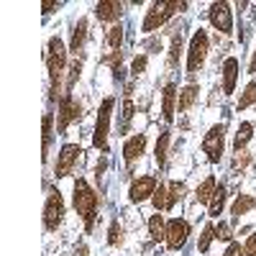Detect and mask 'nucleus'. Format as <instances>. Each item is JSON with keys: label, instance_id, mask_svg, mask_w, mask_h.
I'll return each instance as SVG.
<instances>
[{"label": "nucleus", "instance_id": "f257e3e1", "mask_svg": "<svg viewBox=\"0 0 256 256\" xmlns=\"http://www.w3.org/2000/svg\"><path fill=\"white\" fill-rule=\"evenodd\" d=\"M74 210L82 216L84 226H88V230H92V223H95V212H98V195L95 190L84 182V180H77L74 182Z\"/></svg>", "mask_w": 256, "mask_h": 256}, {"label": "nucleus", "instance_id": "f03ea898", "mask_svg": "<svg viewBox=\"0 0 256 256\" xmlns=\"http://www.w3.org/2000/svg\"><path fill=\"white\" fill-rule=\"evenodd\" d=\"M184 8H187V3H177V0H159V3H154L152 10L146 13L144 24H141V31H146V34L156 31V28L164 26L177 10H184Z\"/></svg>", "mask_w": 256, "mask_h": 256}, {"label": "nucleus", "instance_id": "7ed1b4c3", "mask_svg": "<svg viewBox=\"0 0 256 256\" xmlns=\"http://www.w3.org/2000/svg\"><path fill=\"white\" fill-rule=\"evenodd\" d=\"M46 64H49L52 90H54V98H56V95H59V88H62L64 64H67V49H64V44H62V38H59V36L49 38V54H46Z\"/></svg>", "mask_w": 256, "mask_h": 256}, {"label": "nucleus", "instance_id": "20e7f679", "mask_svg": "<svg viewBox=\"0 0 256 256\" xmlns=\"http://www.w3.org/2000/svg\"><path fill=\"white\" fill-rule=\"evenodd\" d=\"M113 105H116V100H113V98H105V100H102V105H100V110H98V123H95L92 144L100 148V152H105V148H108V128H110Z\"/></svg>", "mask_w": 256, "mask_h": 256}, {"label": "nucleus", "instance_id": "39448f33", "mask_svg": "<svg viewBox=\"0 0 256 256\" xmlns=\"http://www.w3.org/2000/svg\"><path fill=\"white\" fill-rule=\"evenodd\" d=\"M208 46H210L208 34H205L202 28L195 31V36H192V41H190V52H187V70H190V72H198L202 64H205Z\"/></svg>", "mask_w": 256, "mask_h": 256}, {"label": "nucleus", "instance_id": "423d86ee", "mask_svg": "<svg viewBox=\"0 0 256 256\" xmlns=\"http://www.w3.org/2000/svg\"><path fill=\"white\" fill-rule=\"evenodd\" d=\"M223 148H226V126L218 123V126H212L210 131L205 134V138H202V152L208 154V159H210L212 164H216V162H220Z\"/></svg>", "mask_w": 256, "mask_h": 256}, {"label": "nucleus", "instance_id": "0eeeda50", "mask_svg": "<svg viewBox=\"0 0 256 256\" xmlns=\"http://www.w3.org/2000/svg\"><path fill=\"white\" fill-rule=\"evenodd\" d=\"M82 118V105L67 92L64 95V100H62V105H59V118H56V131L59 134H64L70 128V123L72 120H80Z\"/></svg>", "mask_w": 256, "mask_h": 256}, {"label": "nucleus", "instance_id": "6e6552de", "mask_svg": "<svg viewBox=\"0 0 256 256\" xmlns=\"http://www.w3.org/2000/svg\"><path fill=\"white\" fill-rule=\"evenodd\" d=\"M187 236H190V223L182 220V218H174L166 223V246L172 251H180L184 244H187Z\"/></svg>", "mask_w": 256, "mask_h": 256}, {"label": "nucleus", "instance_id": "1a4fd4ad", "mask_svg": "<svg viewBox=\"0 0 256 256\" xmlns=\"http://www.w3.org/2000/svg\"><path fill=\"white\" fill-rule=\"evenodd\" d=\"M62 218H64V200L54 190L52 195L46 198V208H44V226H46V230H56Z\"/></svg>", "mask_w": 256, "mask_h": 256}, {"label": "nucleus", "instance_id": "9d476101", "mask_svg": "<svg viewBox=\"0 0 256 256\" xmlns=\"http://www.w3.org/2000/svg\"><path fill=\"white\" fill-rule=\"evenodd\" d=\"M156 187H159V180L156 177H138L134 184H131V190H128V200L131 202H144V200H148V198H154V192H156Z\"/></svg>", "mask_w": 256, "mask_h": 256}, {"label": "nucleus", "instance_id": "9b49d317", "mask_svg": "<svg viewBox=\"0 0 256 256\" xmlns=\"http://www.w3.org/2000/svg\"><path fill=\"white\" fill-rule=\"evenodd\" d=\"M80 154H82V148L77 144H64L59 152V159H56V177H67L72 172V166L77 164Z\"/></svg>", "mask_w": 256, "mask_h": 256}, {"label": "nucleus", "instance_id": "f8f14e48", "mask_svg": "<svg viewBox=\"0 0 256 256\" xmlns=\"http://www.w3.org/2000/svg\"><path fill=\"white\" fill-rule=\"evenodd\" d=\"M210 24L216 26V31H220V34H230V28H233L230 6L228 3H212L210 6Z\"/></svg>", "mask_w": 256, "mask_h": 256}, {"label": "nucleus", "instance_id": "ddd939ff", "mask_svg": "<svg viewBox=\"0 0 256 256\" xmlns=\"http://www.w3.org/2000/svg\"><path fill=\"white\" fill-rule=\"evenodd\" d=\"M120 10H123V3H118V0H102V3H98V8H95V13H98V18L102 20V24L118 20Z\"/></svg>", "mask_w": 256, "mask_h": 256}, {"label": "nucleus", "instance_id": "4468645a", "mask_svg": "<svg viewBox=\"0 0 256 256\" xmlns=\"http://www.w3.org/2000/svg\"><path fill=\"white\" fill-rule=\"evenodd\" d=\"M144 148H146V136H144V134L128 138L126 146H123V159H126V164H134V162L144 154Z\"/></svg>", "mask_w": 256, "mask_h": 256}, {"label": "nucleus", "instance_id": "2eb2a0df", "mask_svg": "<svg viewBox=\"0 0 256 256\" xmlns=\"http://www.w3.org/2000/svg\"><path fill=\"white\" fill-rule=\"evenodd\" d=\"M174 108H177V88L169 82L164 88V92H162V116H164L166 123L174 118Z\"/></svg>", "mask_w": 256, "mask_h": 256}, {"label": "nucleus", "instance_id": "dca6fc26", "mask_svg": "<svg viewBox=\"0 0 256 256\" xmlns=\"http://www.w3.org/2000/svg\"><path fill=\"white\" fill-rule=\"evenodd\" d=\"M236 80H238V62L233 56H228L223 64V92L226 95H230L236 90Z\"/></svg>", "mask_w": 256, "mask_h": 256}, {"label": "nucleus", "instance_id": "f3484780", "mask_svg": "<svg viewBox=\"0 0 256 256\" xmlns=\"http://www.w3.org/2000/svg\"><path fill=\"white\" fill-rule=\"evenodd\" d=\"M216 190H218V180H216V177H208L205 182H200L198 190H195L198 202H200V205H210L212 195H216Z\"/></svg>", "mask_w": 256, "mask_h": 256}, {"label": "nucleus", "instance_id": "a211bd4d", "mask_svg": "<svg viewBox=\"0 0 256 256\" xmlns=\"http://www.w3.org/2000/svg\"><path fill=\"white\" fill-rule=\"evenodd\" d=\"M84 38H88V20H80V24L74 26V34H72V46H70V52L77 56L80 52H82V46H84Z\"/></svg>", "mask_w": 256, "mask_h": 256}, {"label": "nucleus", "instance_id": "6ab92c4d", "mask_svg": "<svg viewBox=\"0 0 256 256\" xmlns=\"http://www.w3.org/2000/svg\"><path fill=\"white\" fill-rule=\"evenodd\" d=\"M251 136H254V123L244 120V123L238 126V131H236V141H233V148H236V152H244V146L251 141Z\"/></svg>", "mask_w": 256, "mask_h": 256}, {"label": "nucleus", "instance_id": "aec40b11", "mask_svg": "<svg viewBox=\"0 0 256 256\" xmlns=\"http://www.w3.org/2000/svg\"><path fill=\"white\" fill-rule=\"evenodd\" d=\"M148 233H152V241H162L166 238V223H164V216H152L148 218Z\"/></svg>", "mask_w": 256, "mask_h": 256}, {"label": "nucleus", "instance_id": "412c9836", "mask_svg": "<svg viewBox=\"0 0 256 256\" xmlns=\"http://www.w3.org/2000/svg\"><path fill=\"white\" fill-rule=\"evenodd\" d=\"M198 95H200V90L195 88V84H187V88L180 92V113H184V110H190L192 105H195V100H198Z\"/></svg>", "mask_w": 256, "mask_h": 256}, {"label": "nucleus", "instance_id": "4be33fe9", "mask_svg": "<svg viewBox=\"0 0 256 256\" xmlns=\"http://www.w3.org/2000/svg\"><path fill=\"white\" fill-rule=\"evenodd\" d=\"M254 205H256V200H254L251 195H241L236 202H233V208H230V212H233V220H238L241 216H246V212H248Z\"/></svg>", "mask_w": 256, "mask_h": 256}, {"label": "nucleus", "instance_id": "5701e85b", "mask_svg": "<svg viewBox=\"0 0 256 256\" xmlns=\"http://www.w3.org/2000/svg\"><path fill=\"white\" fill-rule=\"evenodd\" d=\"M52 134H54V118H52V113H46L44 116V146H41V159L46 162V156H49V144H52Z\"/></svg>", "mask_w": 256, "mask_h": 256}, {"label": "nucleus", "instance_id": "b1692460", "mask_svg": "<svg viewBox=\"0 0 256 256\" xmlns=\"http://www.w3.org/2000/svg\"><path fill=\"white\" fill-rule=\"evenodd\" d=\"M154 208H156V212H162V210H169L166 208V202H169V184H164V182H159V187H156V192H154Z\"/></svg>", "mask_w": 256, "mask_h": 256}, {"label": "nucleus", "instance_id": "393cba45", "mask_svg": "<svg viewBox=\"0 0 256 256\" xmlns=\"http://www.w3.org/2000/svg\"><path fill=\"white\" fill-rule=\"evenodd\" d=\"M223 205H226V187L220 184L218 190H216V195H212V200H210V216L212 218H218L220 216V210H223Z\"/></svg>", "mask_w": 256, "mask_h": 256}, {"label": "nucleus", "instance_id": "a878e982", "mask_svg": "<svg viewBox=\"0 0 256 256\" xmlns=\"http://www.w3.org/2000/svg\"><path fill=\"white\" fill-rule=\"evenodd\" d=\"M254 102H256V80H251L246 84V90H244V95L238 100V110H246L248 105H254Z\"/></svg>", "mask_w": 256, "mask_h": 256}, {"label": "nucleus", "instance_id": "bb28decb", "mask_svg": "<svg viewBox=\"0 0 256 256\" xmlns=\"http://www.w3.org/2000/svg\"><path fill=\"white\" fill-rule=\"evenodd\" d=\"M166 148H169V134H162L159 141H156V148H154V156H156V164L159 166L166 164Z\"/></svg>", "mask_w": 256, "mask_h": 256}, {"label": "nucleus", "instance_id": "cd10ccee", "mask_svg": "<svg viewBox=\"0 0 256 256\" xmlns=\"http://www.w3.org/2000/svg\"><path fill=\"white\" fill-rule=\"evenodd\" d=\"M182 198H184V184L182 182H169V202H166V208L172 210L177 205V200H182Z\"/></svg>", "mask_w": 256, "mask_h": 256}, {"label": "nucleus", "instance_id": "c85d7f7f", "mask_svg": "<svg viewBox=\"0 0 256 256\" xmlns=\"http://www.w3.org/2000/svg\"><path fill=\"white\" fill-rule=\"evenodd\" d=\"M108 244L110 246H120L123 244V228L118 226V220L110 223V230H108Z\"/></svg>", "mask_w": 256, "mask_h": 256}, {"label": "nucleus", "instance_id": "c756f323", "mask_svg": "<svg viewBox=\"0 0 256 256\" xmlns=\"http://www.w3.org/2000/svg\"><path fill=\"white\" fill-rule=\"evenodd\" d=\"M212 238H216V226H205V230H202V236H200V244H198V248H200V251H208Z\"/></svg>", "mask_w": 256, "mask_h": 256}, {"label": "nucleus", "instance_id": "7c9ffc66", "mask_svg": "<svg viewBox=\"0 0 256 256\" xmlns=\"http://www.w3.org/2000/svg\"><path fill=\"white\" fill-rule=\"evenodd\" d=\"M251 162V154L248 152H236V156H233V172H238V169H246Z\"/></svg>", "mask_w": 256, "mask_h": 256}, {"label": "nucleus", "instance_id": "2f4dec72", "mask_svg": "<svg viewBox=\"0 0 256 256\" xmlns=\"http://www.w3.org/2000/svg\"><path fill=\"white\" fill-rule=\"evenodd\" d=\"M180 49H182V34H174V38H172V52H169V62H172V64H177Z\"/></svg>", "mask_w": 256, "mask_h": 256}, {"label": "nucleus", "instance_id": "473e14b6", "mask_svg": "<svg viewBox=\"0 0 256 256\" xmlns=\"http://www.w3.org/2000/svg\"><path fill=\"white\" fill-rule=\"evenodd\" d=\"M216 238L218 241H230V226L228 223H218L216 226Z\"/></svg>", "mask_w": 256, "mask_h": 256}, {"label": "nucleus", "instance_id": "72a5a7b5", "mask_svg": "<svg viewBox=\"0 0 256 256\" xmlns=\"http://www.w3.org/2000/svg\"><path fill=\"white\" fill-rule=\"evenodd\" d=\"M131 118H134V102H131V98H126V102H123V128L128 126Z\"/></svg>", "mask_w": 256, "mask_h": 256}, {"label": "nucleus", "instance_id": "f704fd0d", "mask_svg": "<svg viewBox=\"0 0 256 256\" xmlns=\"http://www.w3.org/2000/svg\"><path fill=\"white\" fill-rule=\"evenodd\" d=\"M144 70H146V56H136V59H134V64H131V74H134V77H138Z\"/></svg>", "mask_w": 256, "mask_h": 256}, {"label": "nucleus", "instance_id": "c9c22d12", "mask_svg": "<svg viewBox=\"0 0 256 256\" xmlns=\"http://www.w3.org/2000/svg\"><path fill=\"white\" fill-rule=\"evenodd\" d=\"M244 254L246 256H256V233H254V236H248V241L244 246Z\"/></svg>", "mask_w": 256, "mask_h": 256}, {"label": "nucleus", "instance_id": "e433bc0d", "mask_svg": "<svg viewBox=\"0 0 256 256\" xmlns=\"http://www.w3.org/2000/svg\"><path fill=\"white\" fill-rule=\"evenodd\" d=\"M226 256H246V254H244V248H241L238 244H230L228 251H226Z\"/></svg>", "mask_w": 256, "mask_h": 256}, {"label": "nucleus", "instance_id": "4c0bfd02", "mask_svg": "<svg viewBox=\"0 0 256 256\" xmlns=\"http://www.w3.org/2000/svg\"><path fill=\"white\" fill-rule=\"evenodd\" d=\"M59 8V3H52V0H46V3H41V10L44 13H54Z\"/></svg>", "mask_w": 256, "mask_h": 256}, {"label": "nucleus", "instance_id": "58836bf2", "mask_svg": "<svg viewBox=\"0 0 256 256\" xmlns=\"http://www.w3.org/2000/svg\"><path fill=\"white\" fill-rule=\"evenodd\" d=\"M248 72H251V74H256V52H254V56H251V64H248Z\"/></svg>", "mask_w": 256, "mask_h": 256}, {"label": "nucleus", "instance_id": "ea45409f", "mask_svg": "<svg viewBox=\"0 0 256 256\" xmlns=\"http://www.w3.org/2000/svg\"><path fill=\"white\" fill-rule=\"evenodd\" d=\"M77 254H80V256H88V246H80V248H77Z\"/></svg>", "mask_w": 256, "mask_h": 256}]
</instances>
